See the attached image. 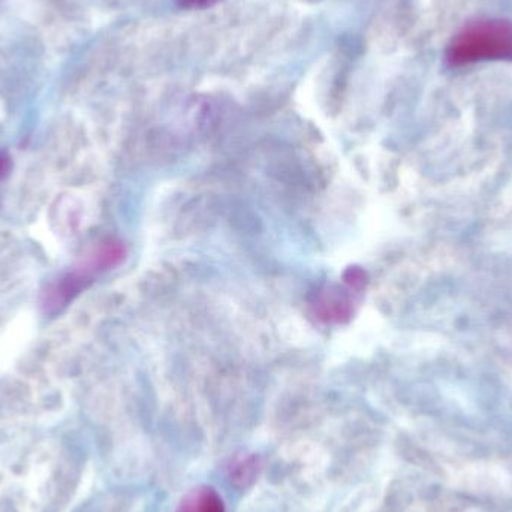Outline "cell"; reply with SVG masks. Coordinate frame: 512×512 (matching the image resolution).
<instances>
[{"instance_id":"cell-1","label":"cell","mask_w":512,"mask_h":512,"mask_svg":"<svg viewBox=\"0 0 512 512\" xmlns=\"http://www.w3.org/2000/svg\"><path fill=\"white\" fill-rule=\"evenodd\" d=\"M451 66L472 65L487 60H512V23L480 20L463 27L447 48Z\"/></svg>"},{"instance_id":"cell-2","label":"cell","mask_w":512,"mask_h":512,"mask_svg":"<svg viewBox=\"0 0 512 512\" xmlns=\"http://www.w3.org/2000/svg\"><path fill=\"white\" fill-rule=\"evenodd\" d=\"M176 512H225V505L213 487L200 486L183 496Z\"/></svg>"},{"instance_id":"cell-3","label":"cell","mask_w":512,"mask_h":512,"mask_svg":"<svg viewBox=\"0 0 512 512\" xmlns=\"http://www.w3.org/2000/svg\"><path fill=\"white\" fill-rule=\"evenodd\" d=\"M177 2L186 9H206L215 6L221 0H177Z\"/></svg>"}]
</instances>
